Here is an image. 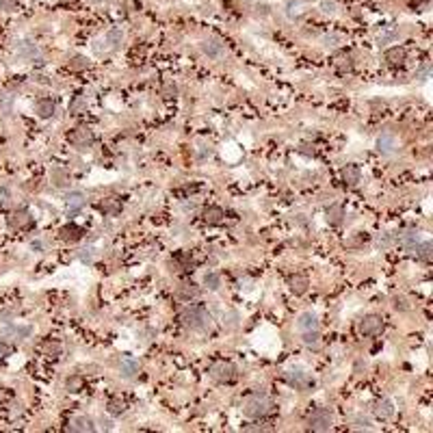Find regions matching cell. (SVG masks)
<instances>
[{
  "mask_svg": "<svg viewBox=\"0 0 433 433\" xmlns=\"http://www.w3.org/2000/svg\"><path fill=\"white\" fill-rule=\"evenodd\" d=\"M332 427V412L327 408H316L308 416V429L310 431H327Z\"/></svg>",
  "mask_w": 433,
  "mask_h": 433,
  "instance_id": "obj_3",
  "label": "cell"
},
{
  "mask_svg": "<svg viewBox=\"0 0 433 433\" xmlns=\"http://www.w3.org/2000/svg\"><path fill=\"white\" fill-rule=\"evenodd\" d=\"M9 226L16 228V230H24V228H30V226H32V219H30L28 212L20 210V212H16V214L9 216Z\"/></svg>",
  "mask_w": 433,
  "mask_h": 433,
  "instance_id": "obj_12",
  "label": "cell"
},
{
  "mask_svg": "<svg viewBox=\"0 0 433 433\" xmlns=\"http://www.w3.org/2000/svg\"><path fill=\"white\" fill-rule=\"evenodd\" d=\"M70 68L76 70V72H78V70H89V61H87L84 56H74V58L70 61Z\"/></svg>",
  "mask_w": 433,
  "mask_h": 433,
  "instance_id": "obj_32",
  "label": "cell"
},
{
  "mask_svg": "<svg viewBox=\"0 0 433 433\" xmlns=\"http://www.w3.org/2000/svg\"><path fill=\"white\" fill-rule=\"evenodd\" d=\"M284 379H286L288 386H292V388H297V390H304V388H308V386H310V377H308V372L299 370V368L288 370L286 375H284Z\"/></svg>",
  "mask_w": 433,
  "mask_h": 433,
  "instance_id": "obj_7",
  "label": "cell"
},
{
  "mask_svg": "<svg viewBox=\"0 0 433 433\" xmlns=\"http://www.w3.org/2000/svg\"><path fill=\"white\" fill-rule=\"evenodd\" d=\"M120 370H122V375H124V377L132 379V377H136V375H139V362H136V360H130V358H126V360H124V362H122Z\"/></svg>",
  "mask_w": 433,
  "mask_h": 433,
  "instance_id": "obj_20",
  "label": "cell"
},
{
  "mask_svg": "<svg viewBox=\"0 0 433 433\" xmlns=\"http://www.w3.org/2000/svg\"><path fill=\"white\" fill-rule=\"evenodd\" d=\"M372 414L377 418H382V420H390V418L394 416V403H392L390 398L375 401V405H372Z\"/></svg>",
  "mask_w": 433,
  "mask_h": 433,
  "instance_id": "obj_8",
  "label": "cell"
},
{
  "mask_svg": "<svg viewBox=\"0 0 433 433\" xmlns=\"http://www.w3.org/2000/svg\"><path fill=\"white\" fill-rule=\"evenodd\" d=\"M52 178H54V184H56V186H68V184H70L68 174H65V172H58V169H56L54 174H52Z\"/></svg>",
  "mask_w": 433,
  "mask_h": 433,
  "instance_id": "obj_34",
  "label": "cell"
},
{
  "mask_svg": "<svg viewBox=\"0 0 433 433\" xmlns=\"http://www.w3.org/2000/svg\"><path fill=\"white\" fill-rule=\"evenodd\" d=\"M70 141L74 143L76 148H89L94 143V132L89 128H74L70 132Z\"/></svg>",
  "mask_w": 433,
  "mask_h": 433,
  "instance_id": "obj_6",
  "label": "cell"
},
{
  "mask_svg": "<svg viewBox=\"0 0 433 433\" xmlns=\"http://www.w3.org/2000/svg\"><path fill=\"white\" fill-rule=\"evenodd\" d=\"M42 349H44V353L48 358H58L61 356V351H63V346H61V342H56V340H46Z\"/></svg>",
  "mask_w": 433,
  "mask_h": 433,
  "instance_id": "obj_25",
  "label": "cell"
},
{
  "mask_svg": "<svg viewBox=\"0 0 433 433\" xmlns=\"http://www.w3.org/2000/svg\"><path fill=\"white\" fill-rule=\"evenodd\" d=\"M108 414H110V416H120V414H124V405H122V403H117V401H110V403H108Z\"/></svg>",
  "mask_w": 433,
  "mask_h": 433,
  "instance_id": "obj_39",
  "label": "cell"
},
{
  "mask_svg": "<svg viewBox=\"0 0 433 433\" xmlns=\"http://www.w3.org/2000/svg\"><path fill=\"white\" fill-rule=\"evenodd\" d=\"M325 214H327V221H330L332 226H340V223L344 221V208L338 206V204H334V206L327 208Z\"/></svg>",
  "mask_w": 433,
  "mask_h": 433,
  "instance_id": "obj_18",
  "label": "cell"
},
{
  "mask_svg": "<svg viewBox=\"0 0 433 433\" xmlns=\"http://www.w3.org/2000/svg\"><path fill=\"white\" fill-rule=\"evenodd\" d=\"M106 39H108V44H110V46H115V48H117V46L122 44L124 35H122V30H117V28H115V30H110V32H108Z\"/></svg>",
  "mask_w": 433,
  "mask_h": 433,
  "instance_id": "obj_35",
  "label": "cell"
},
{
  "mask_svg": "<svg viewBox=\"0 0 433 433\" xmlns=\"http://www.w3.org/2000/svg\"><path fill=\"white\" fill-rule=\"evenodd\" d=\"M0 9L2 11H13L16 9V0H0Z\"/></svg>",
  "mask_w": 433,
  "mask_h": 433,
  "instance_id": "obj_40",
  "label": "cell"
},
{
  "mask_svg": "<svg viewBox=\"0 0 433 433\" xmlns=\"http://www.w3.org/2000/svg\"><path fill=\"white\" fill-rule=\"evenodd\" d=\"M54 110H56V104L52 100H42L37 104V113H39V117H44V120H48V117L54 115Z\"/></svg>",
  "mask_w": 433,
  "mask_h": 433,
  "instance_id": "obj_24",
  "label": "cell"
},
{
  "mask_svg": "<svg viewBox=\"0 0 433 433\" xmlns=\"http://www.w3.org/2000/svg\"><path fill=\"white\" fill-rule=\"evenodd\" d=\"M353 427H356V429H370L372 424H370L368 418H364V416H356V418H353Z\"/></svg>",
  "mask_w": 433,
  "mask_h": 433,
  "instance_id": "obj_36",
  "label": "cell"
},
{
  "mask_svg": "<svg viewBox=\"0 0 433 433\" xmlns=\"http://www.w3.org/2000/svg\"><path fill=\"white\" fill-rule=\"evenodd\" d=\"M429 74H431V63H422L420 70H418V74H416V78L418 80H427Z\"/></svg>",
  "mask_w": 433,
  "mask_h": 433,
  "instance_id": "obj_38",
  "label": "cell"
},
{
  "mask_svg": "<svg viewBox=\"0 0 433 433\" xmlns=\"http://www.w3.org/2000/svg\"><path fill=\"white\" fill-rule=\"evenodd\" d=\"M100 210H102L104 214L113 216V214H120V212H122V204H120L117 200H113V198H106V200H102Z\"/></svg>",
  "mask_w": 433,
  "mask_h": 433,
  "instance_id": "obj_22",
  "label": "cell"
},
{
  "mask_svg": "<svg viewBox=\"0 0 433 433\" xmlns=\"http://www.w3.org/2000/svg\"><path fill=\"white\" fill-rule=\"evenodd\" d=\"M275 410V403L271 396L266 394H252L245 398V403H242V414H245L247 418H264L268 416L271 412Z\"/></svg>",
  "mask_w": 433,
  "mask_h": 433,
  "instance_id": "obj_2",
  "label": "cell"
},
{
  "mask_svg": "<svg viewBox=\"0 0 433 433\" xmlns=\"http://www.w3.org/2000/svg\"><path fill=\"white\" fill-rule=\"evenodd\" d=\"M219 284H221V280H219V275H216V273H206L204 275V286H208L210 290H216Z\"/></svg>",
  "mask_w": 433,
  "mask_h": 433,
  "instance_id": "obj_31",
  "label": "cell"
},
{
  "mask_svg": "<svg viewBox=\"0 0 433 433\" xmlns=\"http://www.w3.org/2000/svg\"><path fill=\"white\" fill-rule=\"evenodd\" d=\"M410 306H405V301L403 299H398V304H396V310H408Z\"/></svg>",
  "mask_w": 433,
  "mask_h": 433,
  "instance_id": "obj_45",
  "label": "cell"
},
{
  "mask_svg": "<svg viewBox=\"0 0 433 433\" xmlns=\"http://www.w3.org/2000/svg\"><path fill=\"white\" fill-rule=\"evenodd\" d=\"M301 152H306L308 156H314V150H312V146H301Z\"/></svg>",
  "mask_w": 433,
  "mask_h": 433,
  "instance_id": "obj_44",
  "label": "cell"
},
{
  "mask_svg": "<svg viewBox=\"0 0 433 433\" xmlns=\"http://www.w3.org/2000/svg\"><path fill=\"white\" fill-rule=\"evenodd\" d=\"M360 178H362V174H360V169H358L356 165H344V167H342V180H344L349 186L360 184Z\"/></svg>",
  "mask_w": 433,
  "mask_h": 433,
  "instance_id": "obj_15",
  "label": "cell"
},
{
  "mask_svg": "<svg viewBox=\"0 0 433 433\" xmlns=\"http://www.w3.org/2000/svg\"><path fill=\"white\" fill-rule=\"evenodd\" d=\"M204 221L210 223V226H216V223L223 221V208L219 206H208L204 210Z\"/></svg>",
  "mask_w": 433,
  "mask_h": 433,
  "instance_id": "obj_21",
  "label": "cell"
},
{
  "mask_svg": "<svg viewBox=\"0 0 433 433\" xmlns=\"http://www.w3.org/2000/svg\"><path fill=\"white\" fill-rule=\"evenodd\" d=\"M176 262H178L184 271H191V266H193V260H191V256H188L186 252H182V254L176 256Z\"/></svg>",
  "mask_w": 433,
  "mask_h": 433,
  "instance_id": "obj_30",
  "label": "cell"
},
{
  "mask_svg": "<svg viewBox=\"0 0 433 433\" xmlns=\"http://www.w3.org/2000/svg\"><path fill=\"white\" fill-rule=\"evenodd\" d=\"M416 252H418V258H420V260H431V240L418 242Z\"/></svg>",
  "mask_w": 433,
  "mask_h": 433,
  "instance_id": "obj_29",
  "label": "cell"
},
{
  "mask_svg": "<svg viewBox=\"0 0 433 433\" xmlns=\"http://www.w3.org/2000/svg\"><path fill=\"white\" fill-rule=\"evenodd\" d=\"M18 54L20 56H26V58H39V50H37L35 44L22 42V44H20V48H18Z\"/></svg>",
  "mask_w": 433,
  "mask_h": 433,
  "instance_id": "obj_23",
  "label": "cell"
},
{
  "mask_svg": "<svg viewBox=\"0 0 433 433\" xmlns=\"http://www.w3.org/2000/svg\"><path fill=\"white\" fill-rule=\"evenodd\" d=\"M384 320H382V316H377V314H368V316H364V320L360 323V330H362V334L364 336H370V338H375V336H379V334L384 332Z\"/></svg>",
  "mask_w": 433,
  "mask_h": 433,
  "instance_id": "obj_4",
  "label": "cell"
},
{
  "mask_svg": "<svg viewBox=\"0 0 433 433\" xmlns=\"http://www.w3.org/2000/svg\"><path fill=\"white\" fill-rule=\"evenodd\" d=\"M392 242H394V236H390V234H386L384 238H382V242H379V245L382 247H388V245H392Z\"/></svg>",
  "mask_w": 433,
  "mask_h": 433,
  "instance_id": "obj_42",
  "label": "cell"
},
{
  "mask_svg": "<svg viewBox=\"0 0 433 433\" xmlns=\"http://www.w3.org/2000/svg\"><path fill=\"white\" fill-rule=\"evenodd\" d=\"M418 234L416 232H405L403 234V247H405V252H410V254H414L416 252V247H418Z\"/></svg>",
  "mask_w": 433,
  "mask_h": 433,
  "instance_id": "obj_27",
  "label": "cell"
},
{
  "mask_svg": "<svg viewBox=\"0 0 433 433\" xmlns=\"http://www.w3.org/2000/svg\"><path fill=\"white\" fill-rule=\"evenodd\" d=\"M82 234H84V230H82V228H78L76 223H68V226H63V228H61V238H63V240H68V242L80 240V238H82Z\"/></svg>",
  "mask_w": 433,
  "mask_h": 433,
  "instance_id": "obj_10",
  "label": "cell"
},
{
  "mask_svg": "<svg viewBox=\"0 0 433 433\" xmlns=\"http://www.w3.org/2000/svg\"><path fill=\"white\" fill-rule=\"evenodd\" d=\"M80 260L82 262H91V249H82V252H80Z\"/></svg>",
  "mask_w": 433,
  "mask_h": 433,
  "instance_id": "obj_43",
  "label": "cell"
},
{
  "mask_svg": "<svg viewBox=\"0 0 433 433\" xmlns=\"http://www.w3.org/2000/svg\"><path fill=\"white\" fill-rule=\"evenodd\" d=\"M198 294H200V286H195V284H182L180 290H178V297H182L184 301L195 299Z\"/></svg>",
  "mask_w": 433,
  "mask_h": 433,
  "instance_id": "obj_26",
  "label": "cell"
},
{
  "mask_svg": "<svg viewBox=\"0 0 433 433\" xmlns=\"http://www.w3.org/2000/svg\"><path fill=\"white\" fill-rule=\"evenodd\" d=\"M301 332H310V330H318V316L314 312H304L297 320Z\"/></svg>",
  "mask_w": 433,
  "mask_h": 433,
  "instance_id": "obj_11",
  "label": "cell"
},
{
  "mask_svg": "<svg viewBox=\"0 0 433 433\" xmlns=\"http://www.w3.org/2000/svg\"><path fill=\"white\" fill-rule=\"evenodd\" d=\"M210 375L216 382H232L236 379V368L230 362H214L210 366Z\"/></svg>",
  "mask_w": 433,
  "mask_h": 433,
  "instance_id": "obj_5",
  "label": "cell"
},
{
  "mask_svg": "<svg viewBox=\"0 0 433 433\" xmlns=\"http://www.w3.org/2000/svg\"><path fill=\"white\" fill-rule=\"evenodd\" d=\"M65 388H68L70 392H78L82 388V379L78 377V375H72L70 379H68V384H65Z\"/></svg>",
  "mask_w": 433,
  "mask_h": 433,
  "instance_id": "obj_33",
  "label": "cell"
},
{
  "mask_svg": "<svg viewBox=\"0 0 433 433\" xmlns=\"http://www.w3.org/2000/svg\"><path fill=\"white\" fill-rule=\"evenodd\" d=\"M182 325L186 327V330H193V332H204L210 327V312L206 310L204 306H188L182 310Z\"/></svg>",
  "mask_w": 433,
  "mask_h": 433,
  "instance_id": "obj_1",
  "label": "cell"
},
{
  "mask_svg": "<svg viewBox=\"0 0 433 433\" xmlns=\"http://www.w3.org/2000/svg\"><path fill=\"white\" fill-rule=\"evenodd\" d=\"M308 286H310V282H308L306 275H301V273L288 275V288H290L294 294H304L308 290Z\"/></svg>",
  "mask_w": 433,
  "mask_h": 433,
  "instance_id": "obj_9",
  "label": "cell"
},
{
  "mask_svg": "<svg viewBox=\"0 0 433 433\" xmlns=\"http://www.w3.org/2000/svg\"><path fill=\"white\" fill-rule=\"evenodd\" d=\"M394 146H396V141H394V136H392L390 132H386V134H382L377 139V148H379V152H382V154L394 152Z\"/></svg>",
  "mask_w": 433,
  "mask_h": 433,
  "instance_id": "obj_19",
  "label": "cell"
},
{
  "mask_svg": "<svg viewBox=\"0 0 433 433\" xmlns=\"http://www.w3.org/2000/svg\"><path fill=\"white\" fill-rule=\"evenodd\" d=\"M301 340H304V344H308V346H316V344H318V340H320L318 330L304 332V336H301Z\"/></svg>",
  "mask_w": 433,
  "mask_h": 433,
  "instance_id": "obj_28",
  "label": "cell"
},
{
  "mask_svg": "<svg viewBox=\"0 0 433 433\" xmlns=\"http://www.w3.org/2000/svg\"><path fill=\"white\" fill-rule=\"evenodd\" d=\"M87 108V102H84V98H76L74 102H72V113H82V110Z\"/></svg>",
  "mask_w": 433,
  "mask_h": 433,
  "instance_id": "obj_37",
  "label": "cell"
},
{
  "mask_svg": "<svg viewBox=\"0 0 433 433\" xmlns=\"http://www.w3.org/2000/svg\"><path fill=\"white\" fill-rule=\"evenodd\" d=\"M405 58H408V52H405V48H401V46H394V48H390L386 52V61H388V65H401Z\"/></svg>",
  "mask_w": 433,
  "mask_h": 433,
  "instance_id": "obj_13",
  "label": "cell"
},
{
  "mask_svg": "<svg viewBox=\"0 0 433 433\" xmlns=\"http://www.w3.org/2000/svg\"><path fill=\"white\" fill-rule=\"evenodd\" d=\"M96 429H98L96 422L91 420V418H84V416L74 418V420L70 422V427H68V431H96Z\"/></svg>",
  "mask_w": 433,
  "mask_h": 433,
  "instance_id": "obj_14",
  "label": "cell"
},
{
  "mask_svg": "<svg viewBox=\"0 0 433 433\" xmlns=\"http://www.w3.org/2000/svg\"><path fill=\"white\" fill-rule=\"evenodd\" d=\"M9 351H11V346H9V344H4V342H0V360H2V358H6V356H9Z\"/></svg>",
  "mask_w": 433,
  "mask_h": 433,
  "instance_id": "obj_41",
  "label": "cell"
},
{
  "mask_svg": "<svg viewBox=\"0 0 433 433\" xmlns=\"http://www.w3.org/2000/svg\"><path fill=\"white\" fill-rule=\"evenodd\" d=\"M202 50H204L210 58H216V56L223 54V44L219 42V39H208V42L202 44Z\"/></svg>",
  "mask_w": 433,
  "mask_h": 433,
  "instance_id": "obj_17",
  "label": "cell"
},
{
  "mask_svg": "<svg viewBox=\"0 0 433 433\" xmlns=\"http://www.w3.org/2000/svg\"><path fill=\"white\" fill-rule=\"evenodd\" d=\"M65 206L70 208L72 212H76V210H80V208L84 206V195L80 193V191H74V193H68L65 195Z\"/></svg>",
  "mask_w": 433,
  "mask_h": 433,
  "instance_id": "obj_16",
  "label": "cell"
},
{
  "mask_svg": "<svg viewBox=\"0 0 433 433\" xmlns=\"http://www.w3.org/2000/svg\"><path fill=\"white\" fill-rule=\"evenodd\" d=\"M89 2H102V0H89Z\"/></svg>",
  "mask_w": 433,
  "mask_h": 433,
  "instance_id": "obj_46",
  "label": "cell"
}]
</instances>
